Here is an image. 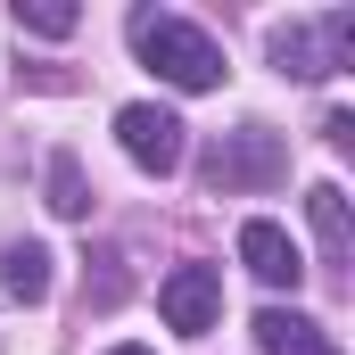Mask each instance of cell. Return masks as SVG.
I'll return each instance as SVG.
<instances>
[{
    "mask_svg": "<svg viewBox=\"0 0 355 355\" xmlns=\"http://www.w3.org/2000/svg\"><path fill=\"white\" fill-rule=\"evenodd\" d=\"M272 67H281V75H297V83L347 75V67H355V8H331V17H289V25H272Z\"/></svg>",
    "mask_w": 355,
    "mask_h": 355,
    "instance_id": "2",
    "label": "cell"
},
{
    "mask_svg": "<svg viewBox=\"0 0 355 355\" xmlns=\"http://www.w3.org/2000/svg\"><path fill=\"white\" fill-rule=\"evenodd\" d=\"M240 265L257 272L265 289H297V281H306V257H297V240H289L281 223H265V215H257V223H240Z\"/></svg>",
    "mask_w": 355,
    "mask_h": 355,
    "instance_id": "6",
    "label": "cell"
},
{
    "mask_svg": "<svg viewBox=\"0 0 355 355\" xmlns=\"http://www.w3.org/2000/svg\"><path fill=\"white\" fill-rule=\"evenodd\" d=\"M50 215H67V223H83V215H91V182H83V166H75L67 149L50 157Z\"/></svg>",
    "mask_w": 355,
    "mask_h": 355,
    "instance_id": "10",
    "label": "cell"
},
{
    "mask_svg": "<svg viewBox=\"0 0 355 355\" xmlns=\"http://www.w3.org/2000/svg\"><path fill=\"white\" fill-rule=\"evenodd\" d=\"M322 132H331V149H355V116H347V107H331V124H322Z\"/></svg>",
    "mask_w": 355,
    "mask_h": 355,
    "instance_id": "13",
    "label": "cell"
},
{
    "mask_svg": "<svg viewBox=\"0 0 355 355\" xmlns=\"http://www.w3.org/2000/svg\"><path fill=\"white\" fill-rule=\"evenodd\" d=\"M306 215H314L322 265H347V257H355V215H347V190H339V182H314V190H306Z\"/></svg>",
    "mask_w": 355,
    "mask_h": 355,
    "instance_id": "8",
    "label": "cell"
},
{
    "mask_svg": "<svg viewBox=\"0 0 355 355\" xmlns=\"http://www.w3.org/2000/svg\"><path fill=\"white\" fill-rule=\"evenodd\" d=\"M91 265H99V281H91V306H116V297L132 289V281H124V257H116V248H99Z\"/></svg>",
    "mask_w": 355,
    "mask_h": 355,
    "instance_id": "12",
    "label": "cell"
},
{
    "mask_svg": "<svg viewBox=\"0 0 355 355\" xmlns=\"http://www.w3.org/2000/svg\"><path fill=\"white\" fill-rule=\"evenodd\" d=\"M83 25V8H67V0H17V33H42V42H67Z\"/></svg>",
    "mask_w": 355,
    "mask_h": 355,
    "instance_id": "11",
    "label": "cell"
},
{
    "mask_svg": "<svg viewBox=\"0 0 355 355\" xmlns=\"http://www.w3.org/2000/svg\"><path fill=\"white\" fill-rule=\"evenodd\" d=\"M132 50H141V67L157 83H174V91H215L232 75L223 50H215V33H198L190 17H166V8H132Z\"/></svg>",
    "mask_w": 355,
    "mask_h": 355,
    "instance_id": "1",
    "label": "cell"
},
{
    "mask_svg": "<svg viewBox=\"0 0 355 355\" xmlns=\"http://www.w3.org/2000/svg\"><path fill=\"white\" fill-rule=\"evenodd\" d=\"M257 347L265 355H339V339L314 314H297V306H265L257 314Z\"/></svg>",
    "mask_w": 355,
    "mask_h": 355,
    "instance_id": "7",
    "label": "cell"
},
{
    "mask_svg": "<svg viewBox=\"0 0 355 355\" xmlns=\"http://www.w3.org/2000/svg\"><path fill=\"white\" fill-rule=\"evenodd\" d=\"M116 141H124V157H132L141 174H174V166H182V116L157 107V99L116 107Z\"/></svg>",
    "mask_w": 355,
    "mask_h": 355,
    "instance_id": "4",
    "label": "cell"
},
{
    "mask_svg": "<svg viewBox=\"0 0 355 355\" xmlns=\"http://www.w3.org/2000/svg\"><path fill=\"white\" fill-rule=\"evenodd\" d=\"M107 355H149V347H107Z\"/></svg>",
    "mask_w": 355,
    "mask_h": 355,
    "instance_id": "14",
    "label": "cell"
},
{
    "mask_svg": "<svg viewBox=\"0 0 355 355\" xmlns=\"http://www.w3.org/2000/svg\"><path fill=\"white\" fill-rule=\"evenodd\" d=\"M0 289H8L17 306H42V297H50V248H42V240H8V248H0Z\"/></svg>",
    "mask_w": 355,
    "mask_h": 355,
    "instance_id": "9",
    "label": "cell"
},
{
    "mask_svg": "<svg viewBox=\"0 0 355 355\" xmlns=\"http://www.w3.org/2000/svg\"><path fill=\"white\" fill-rule=\"evenodd\" d=\"M207 190L215 198H240V190H272V182L289 174V141L265 132V124H240V132H223L215 149H207Z\"/></svg>",
    "mask_w": 355,
    "mask_h": 355,
    "instance_id": "3",
    "label": "cell"
},
{
    "mask_svg": "<svg viewBox=\"0 0 355 355\" xmlns=\"http://www.w3.org/2000/svg\"><path fill=\"white\" fill-rule=\"evenodd\" d=\"M157 314L174 322L182 339H207L215 314H223V272L215 265H174L166 281H157Z\"/></svg>",
    "mask_w": 355,
    "mask_h": 355,
    "instance_id": "5",
    "label": "cell"
}]
</instances>
